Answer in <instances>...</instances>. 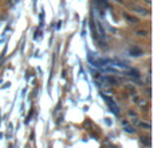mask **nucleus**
Wrapping results in <instances>:
<instances>
[{
    "instance_id": "9b49d317",
    "label": "nucleus",
    "mask_w": 153,
    "mask_h": 148,
    "mask_svg": "<svg viewBox=\"0 0 153 148\" xmlns=\"http://www.w3.org/2000/svg\"><path fill=\"white\" fill-rule=\"evenodd\" d=\"M137 35H140V37H144V35H146V31H137Z\"/></svg>"
},
{
    "instance_id": "f03ea898",
    "label": "nucleus",
    "mask_w": 153,
    "mask_h": 148,
    "mask_svg": "<svg viewBox=\"0 0 153 148\" xmlns=\"http://www.w3.org/2000/svg\"><path fill=\"white\" fill-rule=\"evenodd\" d=\"M129 53H130V55H133V57H140L141 54H143V51H141L140 49H137V47H133V49H130L129 50Z\"/></svg>"
},
{
    "instance_id": "9d476101",
    "label": "nucleus",
    "mask_w": 153,
    "mask_h": 148,
    "mask_svg": "<svg viewBox=\"0 0 153 148\" xmlns=\"http://www.w3.org/2000/svg\"><path fill=\"white\" fill-rule=\"evenodd\" d=\"M140 127H143V128H146V129H149V128H151V125H149V124H145V123H140Z\"/></svg>"
},
{
    "instance_id": "f8f14e48",
    "label": "nucleus",
    "mask_w": 153,
    "mask_h": 148,
    "mask_svg": "<svg viewBox=\"0 0 153 148\" xmlns=\"http://www.w3.org/2000/svg\"><path fill=\"white\" fill-rule=\"evenodd\" d=\"M145 1L148 3V4H151V3H152V0H145Z\"/></svg>"
},
{
    "instance_id": "ddd939ff",
    "label": "nucleus",
    "mask_w": 153,
    "mask_h": 148,
    "mask_svg": "<svg viewBox=\"0 0 153 148\" xmlns=\"http://www.w3.org/2000/svg\"><path fill=\"white\" fill-rule=\"evenodd\" d=\"M34 5H36V0H34Z\"/></svg>"
},
{
    "instance_id": "4468645a",
    "label": "nucleus",
    "mask_w": 153,
    "mask_h": 148,
    "mask_svg": "<svg viewBox=\"0 0 153 148\" xmlns=\"http://www.w3.org/2000/svg\"><path fill=\"white\" fill-rule=\"evenodd\" d=\"M117 1H118V3H122V0H117Z\"/></svg>"
},
{
    "instance_id": "423d86ee",
    "label": "nucleus",
    "mask_w": 153,
    "mask_h": 148,
    "mask_svg": "<svg viewBox=\"0 0 153 148\" xmlns=\"http://www.w3.org/2000/svg\"><path fill=\"white\" fill-rule=\"evenodd\" d=\"M141 143L145 144V146H148V147H151V138H148V136L141 138Z\"/></svg>"
},
{
    "instance_id": "7ed1b4c3",
    "label": "nucleus",
    "mask_w": 153,
    "mask_h": 148,
    "mask_svg": "<svg viewBox=\"0 0 153 148\" xmlns=\"http://www.w3.org/2000/svg\"><path fill=\"white\" fill-rule=\"evenodd\" d=\"M133 11H137V13H140V15H148V11L145 10V8L143 7H132Z\"/></svg>"
},
{
    "instance_id": "20e7f679",
    "label": "nucleus",
    "mask_w": 153,
    "mask_h": 148,
    "mask_svg": "<svg viewBox=\"0 0 153 148\" xmlns=\"http://www.w3.org/2000/svg\"><path fill=\"white\" fill-rule=\"evenodd\" d=\"M102 79H103V81H106L108 84H111V85H117V84H118V82H117L113 77H102Z\"/></svg>"
},
{
    "instance_id": "2eb2a0df",
    "label": "nucleus",
    "mask_w": 153,
    "mask_h": 148,
    "mask_svg": "<svg viewBox=\"0 0 153 148\" xmlns=\"http://www.w3.org/2000/svg\"><path fill=\"white\" fill-rule=\"evenodd\" d=\"M134 1H137V0H134Z\"/></svg>"
},
{
    "instance_id": "1a4fd4ad",
    "label": "nucleus",
    "mask_w": 153,
    "mask_h": 148,
    "mask_svg": "<svg viewBox=\"0 0 153 148\" xmlns=\"http://www.w3.org/2000/svg\"><path fill=\"white\" fill-rule=\"evenodd\" d=\"M138 105L141 106V108H146V106H148V102H146V101H140V102H138Z\"/></svg>"
},
{
    "instance_id": "f257e3e1",
    "label": "nucleus",
    "mask_w": 153,
    "mask_h": 148,
    "mask_svg": "<svg viewBox=\"0 0 153 148\" xmlns=\"http://www.w3.org/2000/svg\"><path fill=\"white\" fill-rule=\"evenodd\" d=\"M101 96L103 97V100H105L106 105L109 106V109H110V111L113 112L116 116H118V114H120V108H118V105H117V104L113 101V98H110L109 96H106L105 93H101Z\"/></svg>"
},
{
    "instance_id": "39448f33",
    "label": "nucleus",
    "mask_w": 153,
    "mask_h": 148,
    "mask_svg": "<svg viewBox=\"0 0 153 148\" xmlns=\"http://www.w3.org/2000/svg\"><path fill=\"white\" fill-rule=\"evenodd\" d=\"M124 129L128 133H136V129H134V128H133V127H129L126 123H124Z\"/></svg>"
},
{
    "instance_id": "6e6552de",
    "label": "nucleus",
    "mask_w": 153,
    "mask_h": 148,
    "mask_svg": "<svg viewBox=\"0 0 153 148\" xmlns=\"http://www.w3.org/2000/svg\"><path fill=\"white\" fill-rule=\"evenodd\" d=\"M125 18H126V19H128V20H129V22H134V23H137V22H138V19L133 18V16L128 15V13H125Z\"/></svg>"
},
{
    "instance_id": "0eeeda50",
    "label": "nucleus",
    "mask_w": 153,
    "mask_h": 148,
    "mask_svg": "<svg viewBox=\"0 0 153 148\" xmlns=\"http://www.w3.org/2000/svg\"><path fill=\"white\" fill-rule=\"evenodd\" d=\"M128 74H129V75H133V78H138V77H140V73H138L137 70H134V69L129 70V72H128Z\"/></svg>"
}]
</instances>
